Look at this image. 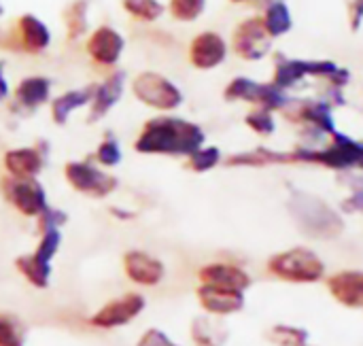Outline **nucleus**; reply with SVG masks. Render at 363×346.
Returning <instances> with one entry per match:
<instances>
[{"mask_svg": "<svg viewBox=\"0 0 363 346\" xmlns=\"http://www.w3.org/2000/svg\"><path fill=\"white\" fill-rule=\"evenodd\" d=\"M206 143L202 125L172 113H160L147 119L134 140V151L140 155L189 157Z\"/></svg>", "mask_w": 363, "mask_h": 346, "instance_id": "f257e3e1", "label": "nucleus"}, {"mask_svg": "<svg viewBox=\"0 0 363 346\" xmlns=\"http://www.w3.org/2000/svg\"><path fill=\"white\" fill-rule=\"evenodd\" d=\"M332 143L323 149L319 147H296L289 151L291 162H302V164H319L325 168H334L340 172H349L359 168L363 170V143H357L355 138L342 134V132H332Z\"/></svg>", "mask_w": 363, "mask_h": 346, "instance_id": "f03ea898", "label": "nucleus"}, {"mask_svg": "<svg viewBox=\"0 0 363 346\" xmlns=\"http://www.w3.org/2000/svg\"><path fill=\"white\" fill-rule=\"evenodd\" d=\"M128 85L132 96L143 106L153 108L157 113H172L185 102L183 89L170 77L157 70H140Z\"/></svg>", "mask_w": 363, "mask_h": 346, "instance_id": "7ed1b4c3", "label": "nucleus"}, {"mask_svg": "<svg viewBox=\"0 0 363 346\" xmlns=\"http://www.w3.org/2000/svg\"><path fill=\"white\" fill-rule=\"evenodd\" d=\"M289 211L296 223L308 234L317 238H332L342 232V219L319 198L308 194H294L289 200Z\"/></svg>", "mask_w": 363, "mask_h": 346, "instance_id": "20e7f679", "label": "nucleus"}, {"mask_svg": "<svg viewBox=\"0 0 363 346\" xmlns=\"http://www.w3.org/2000/svg\"><path fill=\"white\" fill-rule=\"evenodd\" d=\"M64 179L66 183L89 198H108L113 191H117L119 187V179L115 174H111L108 170L100 168L94 157L89 160H70L64 166Z\"/></svg>", "mask_w": 363, "mask_h": 346, "instance_id": "39448f33", "label": "nucleus"}, {"mask_svg": "<svg viewBox=\"0 0 363 346\" xmlns=\"http://www.w3.org/2000/svg\"><path fill=\"white\" fill-rule=\"evenodd\" d=\"M336 70H338V64L330 60H294V57L277 53L272 85L287 91L289 87L298 85L306 77H317L328 83Z\"/></svg>", "mask_w": 363, "mask_h": 346, "instance_id": "423d86ee", "label": "nucleus"}, {"mask_svg": "<svg viewBox=\"0 0 363 346\" xmlns=\"http://www.w3.org/2000/svg\"><path fill=\"white\" fill-rule=\"evenodd\" d=\"M2 196L4 200L23 217L28 219H36L47 206V191L43 187V183L38 179H13V177H4L0 183Z\"/></svg>", "mask_w": 363, "mask_h": 346, "instance_id": "0eeeda50", "label": "nucleus"}, {"mask_svg": "<svg viewBox=\"0 0 363 346\" xmlns=\"http://www.w3.org/2000/svg\"><path fill=\"white\" fill-rule=\"evenodd\" d=\"M85 53L100 68H117L125 53V36L111 23H100L85 36Z\"/></svg>", "mask_w": 363, "mask_h": 346, "instance_id": "6e6552de", "label": "nucleus"}, {"mask_svg": "<svg viewBox=\"0 0 363 346\" xmlns=\"http://www.w3.org/2000/svg\"><path fill=\"white\" fill-rule=\"evenodd\" d=\"M53 40V34L49 26L34 13H23L15 19L13 32L9 34V40H4L6 47L13 51H21L28 55H40L49 49Z\"/></svg>", "mask_w": 363, "mask_h": 346, "instance_id": "1a4fd4ad", "label": "nucleus"}, {"mask_svg": "<svg viewBox=\"0 0 363 346\" xmlns=\"http://www.w3.org/2000/svg\"><path fill=\"white\" fill-rule=\"evenodd\" d=\"M272 36L268 34L262 17H247L242 19L232 34V49L240 60L259 62L272 49Z\"/></svg>", "mask_w": 363, "mask_h": 346, "instance_id": "9d476101", "label": "nucleus"}, {"mask_svg": "<svg viewBox=\"0 0 363 346\" xmlns=\"http://www.w3.org/2000/svg\"><path fill=\"white\" fill-rule=\"evenodd\" d=\"M51 91H53V81L45 74H28L19 79L15 89L11 91V102L9 108L13 115L19 117H30L38 108L51 102Z\"/></svg>", "mask_w": 363, "mask_h": 346, "instance_id": "9b49d317", "label": "nucleus"}, {"mask_svg": "<svg viewBox=\"0 0 363 346\" xmlns=\"http://www.w3.org/2000/svg\"><path fill=\"white\" fill-rule=\"evenodd\" d=\"M147 306V300L143 294H125L121 298H115L111 302H106L102 308H98L91 317H89V325L98 328V330H117L123 328L128 323H132L134 319H138L143 315Z\"/></svg>", "mask_w": 363, "mask_h": 346, "instance_id": "f8f14e48", "label": "nucleus"}, {"mask_svg": "<svg viewBox=\"0 0 363 346\" xmlns=\"http://www.w3.org/2000/svg\"><path fill=\"white\" fill-rule=\"evenodd\" d=\"M270 270L277 277H283L287 281L311 283V281L321 279L323 264L315 253H311L306 249H294V251L274 255L270 260Z\"/></svg>", "mask_w": 363, "mask_h": 346, "instance_id": "ddd939ff", "label": "nucleus"}, {"mask_svg": "<svg viewBox=\"0 0 363 346\" xmlns=\"http://www.w3.org/2000/svg\"><path fill=\"white\" fill-rule=\"evenodd\" d=\"M125 87H128V72L123 68H113L102 81L94 83V96L87 108V121L89 123L102 121L121 102Z\"/></svg>", "mask_w": 363, "mask_h": 346, "instance_id": "4468645a", "label": "nucleus"}, {"mask_svg": "<svg viewBox=\"0 0 363 346\" xmlns=\"http://www.w3.org/2000/svg\"><path fill=\"white\" fill-rule=\"evenodd\" d=\"M47 157H49V143L38 140L36 145L9 149L2 155V166L6 170V177H13V179H38V174L45 170Z\"/></svg>", "mask_w": 363, "mask_h": 346, "instance_id": "2eb2a0df", "label": "nucleus"}, {"mask_svg": "<svg viewBox=\"0 0 363 346\" xmlns=\"http://www.w3.org/2000/svg\"><path fill=\"white\" fill-rule=\"evenodd\" d=\"M228 51L230 47L221 34L213 30H204L191 38L187 47V60L196 70H213L225 62Z\"/></svg>", "mask_w": 363, "mask_h": 346, "instance_id": "dca6fc26", "label": "nucleus"}, {"mask_svg": "<svg viewBox=\"0 0 363 346\" xmlns=\"http://www.w3.org/2000/svg\"><path fill=\"white\" fill-rule=\"evenodd\" d=\"M332 111L334 108L328 102H323L321 98H304L298 102L291 100V104L285 108V117L289 121L311 125V128H317L325 134H332V132H336Z\"/></svg>", "mask_w": 363, "mask_h": 346, "instance_id": "f3484780", "label": "nucleus"}, {"mask_svg": "<svg viewBox=\"0 0 363 346\" xmlns=\"http://www.w3.org/2000/svg\"><path fill=\"white\" fill-rule=\"evenodd\" d=\"M123 272L125 277L140 287H155L166 277V266L162 260L153 257L147 251L132 249L123 255Z\"/></svg>", "mask_w": 363, "mask_h": 346, "instance_id": "a211bd4d", "label": "nucleus"}, {"mask_svg": "<svg viewBox=\"0 0 363 346\" xmlns=\"http://www.w3.org/2000/svg\"><path fill=\"white\" fill-rule=\"evenodd\" d=\"M91 96H94V83L83 85V87H74V89H66L60 96L51 98V102H49L51 121L55 125H66L77 111L89 108Z\"/></svg>", "mask_w": 363, "mask_h": 346, "instance_id": "6ab92c4d", "label": "nucleus"}, {"mask_svg": "<svg viewBox=\"0 0 363 346\" xmlns=\"http://www.w3.org/2000/svg\"><path fill=\"white\" fill-rule=\"evenodd\" d=\"M198 300H200V306L208 315H217V317L232 315L245 306L242 291L221 289V287H213V285H200L198 287Z\"/></svg>", "mask_w": 363, "mask_h": 346, "instance_id": "aec40b11", "label": "nucleus"}, {"mask_svg": "<svg viewBox=\"0 0 363 346\" xmlns=\"http://www.w3.org/2000/svg\"><path fill=\"white\" fill-rule=\"evenodd\" d=\"M198 277L202 285H213V287L232 289V291H245L251 285L249 274L232 264H208L200 270Z\"/></svg>", "mask_w": 363, "mask_h": 346, "instance_id": "412c9836", "label": "nucleus"}, {"mask_svg": "<svg viewBox=\"0 0 363 346\" xmlns=\"http://www.w3.org/2000/svg\"><path fill=\"white\" fill-rule=\"evenodd\" d=\"M225 164L230 168H262V166H272V164H291L289 153H281V151H272L266 147H257L253 151H242V153H234L225 160Z\"/></svg>", "mask_w": 363, "mask_h": 346, "instance_id": "4be33fe9", "label": "nucleus"}, {"mask_svg": "<svg viewBox=\"0 0 363 346\" xmlns=\"http://www.w3.org/2000/svg\"><path fill=\"white\" fill-rule=\"evenodd\" d=\"M89 0H72L62 15L66 38L81 40L89 34Z\"/></svg>", "mask_w": 363, "mask_h": 346, "instance_id": "5701e85b", "label": "nucleus"}, {"mask_svg": "<svg viewBox=\"0 0 363 346\" xmlns=\"http://www.w3.org/2000/svg\"><path fill=\"white\" fill-rule=\"evenodd\" d=\"M330 291L347 306H363V274L342 272L330 281Z\"/></svg>", "mask_w": 363, "mask_h": 346, "instance_id": "b1692460", "label": "nucleus"}, {"mask_svg": "<svg viewBox=\"0 0 363 346\" xmlns=\"http://www.w3.org/2000/svg\"><path fill=\"white\" fill-rule=\"evenodd\" d=\"M15 268L36 289H47L51 283V272H53L51 262H45V260L36 257L34 253H26V255L17 257Z\"/></svg>", "mask_w": 363, "mask_h": 346, "instance_id": "393cba45", "label": "nucleus"}, {"mask_svg": "<svg viewBox=\"0 0 363 346\" xmlns=\"http://www.w3.org/2000/svg\"><path fill=\"white\" fill-rule=\"evenodd\" d=\"M228 336V330L213 317L204 315L191 321V340L198 346H223Z\"/></svg>", "mask_w": 363, "mask_h": 346, "instance_id": "a878e982", "label": "nucleus"}, {"mask_svg": "<svg viewBox=\"0 0 363 346\" xmlns=\"http://www.w3.org/2000/svg\"><path fill=\"white\" fill-rule=\"evenodd\" d=\"M264 94V83L249 79V77H234L225 89H223V98L228 102H249V104H259Z\"/></svg>", "mask_w": 363, "mask_h": 346, "instance_id": "bb28decb", "label": "nucleus"}, {"mask_svg": "<svg viewBox=\"0 0 363 346\" xmlns=\"http://www.w3.org/2000/svg\"><path fill=\"white\" fill-rule=\"evenodd\" d=\"M262 21H264V26H266V30H268V34L272 38H279V36L287 34L291 30V26H294L291 11L285 4V0L268 4L264 15H262Z\"/></svg>", "mask_w": 363, "mask_h": 346, "instance_id": "cd10ccee", "label": "nucleus"}, {"mask_svg": "<svg viewBox=\"0 0 363 346\" xmlns=\"http://www.w3.org/2000/svg\"><path fill=\"white\" fill-rule=\"evenodd\" d=\"M121 9L140 23H153L166 15V4L162 0H121Z\"/></svg>", "mask_w": 363, "mask_h": 346, "instance_id": "c85d7f7f", "label": "nucleus"}, {"mask_svg": "<svg viewBox=\"0 0 363 346\" xmlns=\"http://www.w3.org/2000/svg\"><path fill=\"white\" fill-rule=\"evenodd\" d=\"M94 162L104 168V170H111V168H117L121 162H123V149H121V143L111 134L106 132V136L98 143L96 151H94Z\"/></svg>", "mask_w": 363, "mask_h": 346, "instance_id": "c756f323", "label": "nucleus"}, {"mask_svg": "<svg viewBox=\"0 0 363 346\" xmlns=\"http://www.w3.org/2000/svg\"><path fill=\"white\" fill-rule=\"evenodd\" d=\"M206 2L208 0H168L166 11L174 21L191 23L202 17V13L206 11Z\"/></svg>", "mask_w": 363, "mask_h": 346, "instance_id": "7c9ffc66", "label": "nucleus"}, {"mask_svg": "<svg viewBox=\"0 0 363 346\" xmlns=\"http://www.w3.org/2000/svg\"><path fill=\"white\" fill-rule=\"evenodd\" d=\"M221 164V149L219 147H206L202 145L198 151H194L187 157V168L191 172H208L213 168H217Z\"/></svg>", "mask_w": 363, "mask_h": 346, "instance_id": "2f4dec72", "label": "nucleus"}, {"mask_svg": "<svg viewBox=\"0 0 363 346\" xmlns=\"http://www.w3.org/2000/svg\"><path fill=\"white\" fill-rule=\"evenodd\" d=\"M245 123L259 136H272L277 130V121L272 117V111H266L262 106H255L253 111H249L245 117Z\"/></svg>", "mask_w": 363, "mask_h": 346, "instance_id": "473e14b6", "label": "nucleus"}, {"mask_svg": "<svg viewBox=\"0 0 363 346\" xmlns=\"http://www.w3.org/2000/svg\"><path fill=\"white\" fill-rule=\"evenodd\" d=\"M60 247H62V230H47V232H40L38 245L32 253L45 262H53Z\"/></svg>", "mask_w": 363, "mask_h": 346, "instance_id": "72a5a7b5", "label": "nucleus"}, {"mask_svg": "<svg viewBox=\"0 0 363 346\" xmlns=\"http://www.w3.org/2000/svg\"><path fill=\"white\" fill-rule=\"evenodd\" d=\"M0 346H23V330L9 315H0Z\"/></svg>", "mask_w": 363, "mask_h": 346, "instance_id": "f704fd0d", "label": "nucleus"}, {"mask_svg": "<svg viewBox=\"0 0 363 346\" xmlns=\"http://www.w3.org/2000/svg\"><path fill=\"white\" fill-rule=\"evenodd\" d=\"M36 223H38V232H47V230H62L66 223H68V215L62 211V208H55V206H47L38 217H36Z\"/></svg>", "mask_w": 363, "mask_h": 346, "instance_id": "c9c22d12", "label": "nucleus"}, {"mask_svg": "<svg viewBox=\"0 0 363 346\" xmlns=\"http://www.w3.org/2000/svg\"><path fill=\"white\" fill-rule=\"evenodd\" d=\"M270 338L281 346H304V342H306V332L294 330V328H277V330H272V336Z\"/></svg>", "mask_w": 363, "mask_h": 346, "instance_id": "e433bc0d", "label": "nucleus"}, {"mask_svg": "<svg viewBox=\"0 0 363 346\" xmlns=\"http://www.w3.org/2000/svg\"><path fill=\"white\" fill-rule=\"evenodd\" d=\"M134 346H181L177 345L166 332H162V330H157V328H151V330H147L140 338H138V342Z\"/></svg>", "mask_w": 363, "mask_h": 346, "instance_id": "4c0bfd02", "label": "nucleus"}, {"mask_svg": "<svg viewBox=\"0 0 363 346\" xmlns=\"http://www.w3.org/2000/svg\"><path fill=\"white\" fill-rule=\"evenodd\" d=\"M323 102H328L332 108H336V106H345L347 104V100H345V94H342V87H336V85H330V83H325V87H323V91H321V96H319Z\"/></svg>", "mask_w": 363, "mask_h": 346, "instance_id": "58836bf2", "label": "nucleus"}, {"mask_svg": "<svg viewBox=\"0 0 363 346\" xmlns=\"http://www.w3.org/2000/svg\"><path fill=\"white\" fill-rule=\"evenodd\" d=\"M349 23H351V30L357 32L363 23V0H351L349 4Z\"/></svg>", "mask_w": 363, "mask_h": 346, "instance_id": "ea45409f", "label": "nucleus"}, {"mask_svg": "<svg viewBox=\"0 0 363 346\" xmlns=\"http://www.w3.org/2000/svg\"><path fill=\"white\" fill-rule=\"evenodd\" d=\"M108 213H111L115 219H121V221H130V219H134V217H136V213H134V211H125V208H119V206H111V208H108Z\"/></svg>", "mask_w": 363, "mask_h": 346, "instance_id": "a19ab883", "label": "nucleus"}, {"mask_svg": "<svg viewBox=\"0 0 363 346\" xmlns=\"http://www.w3.org/2000/svg\"><path fill=\"white\" fill-rule=\"evenodd\" d=\"M259 6H268V4H272V2H281V0H255Z\"/></svg>", "mask_w": 363, "mask_h": 346, "instance_id": "79ce46f5", "label": "nucleus"}, {"mask_svg": "<svg viewBox=\"0 0 363 346\" xmlns=\"http://www.w3.org/2000/svg\"><path fill=\"white\" fill-rule=\"evenodd\" d=\"M2 17H4V4L0 2V21H2Z\"/></svg>", "mask_w": 363, "mask_h": 346, "instance_id": "37998d69", "label": "nucleus"}, {"mask_svg": "<svg viewBox=\"0 0 363 346\" xmlns=\"http://www.w3.org/2000/svg\"><path fill=\"white\" fill-rule=\"evenodd\" d=\"M230 2H234V4H242V2H251V0H230Z\"/></svg>", "mask_w": 363, "mask_h": 346, "instance_id": "c03bdc74", "label": "nucleus"}]
</instances>
